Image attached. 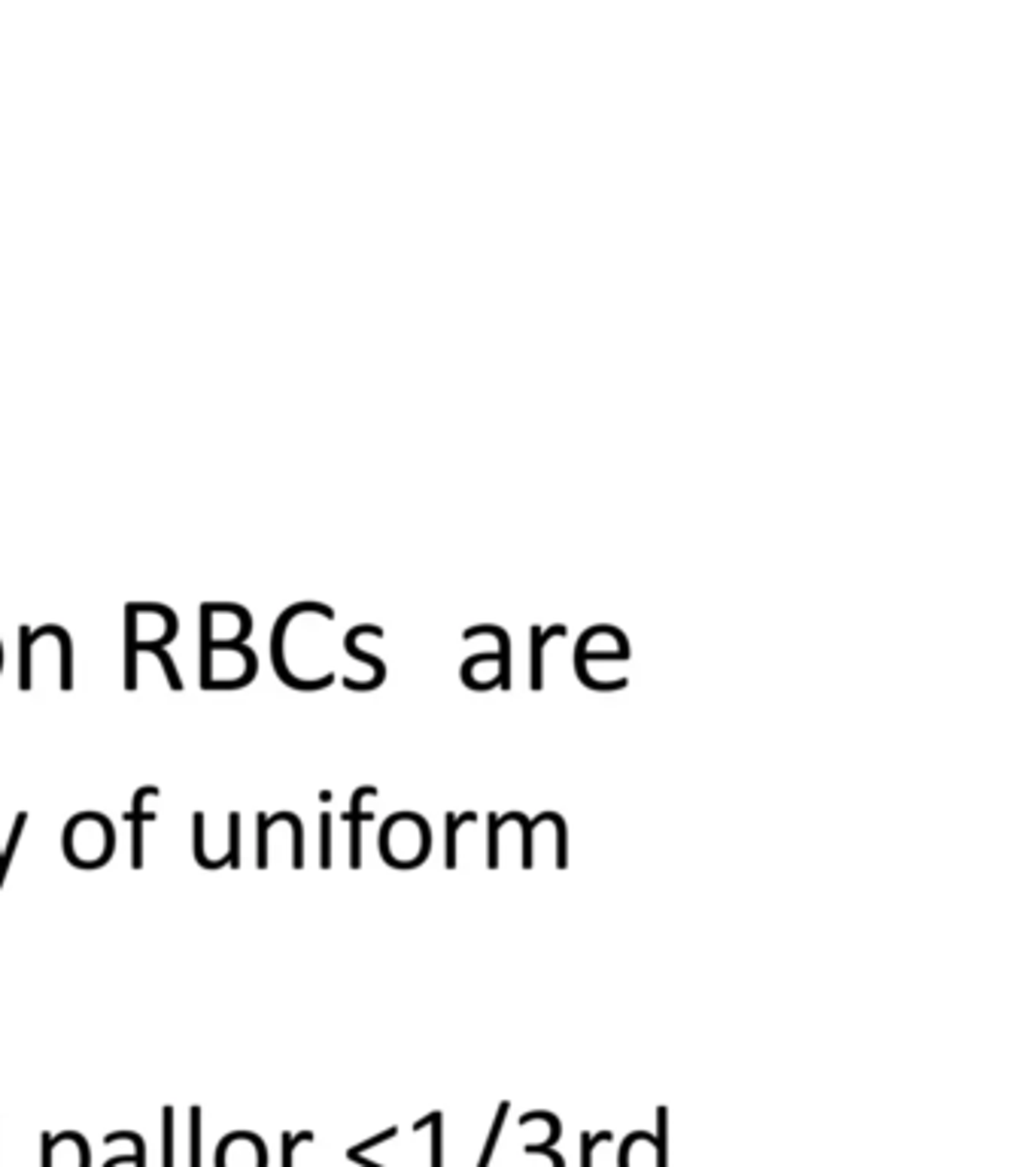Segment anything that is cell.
Returning a JSON list of instances; mask_svg holds the SVG:
<instances>
[{
    "instance_id": "6da1fadb",
    "label": "cell",
    "mask_w": 1036,
    "mask_h": 1167,
    "mask_svg": "<svg viewBox=\"0 0 1036 1167\" xmlns=\"http://www.w3.org/2000/svg\"><path fill=\"white\" fill-rule=\"evenodd\" d=\"M113 824L98 812H82L64 827V858L80 869H98L113 858Z\"/></svg>"
},
{
    "instance_id": "7a4b0ae2",
    "label": "cell",
    "mask_w": 1036,
    "mask_h": 1167,
    "mask_svg": "<svg viewBox=\"0 0 1036 1167\" xmlns=\"http://www.w3.org/2000/svg\"><path fill=\"white\" fill-rule=\"evenodd\" d=\"M122 818L134 824V830H131V863L141 869L144 866V824L155 821V812H141V815L125 812Z\"/></svg>"
},
{
    "instance_id": "3957f363",
    "label": "cell",
    "mask_w": 1036,
    "mask_h": 1167,
    "mask_svg": "<svg viewBox=\"0 0 1036 1167\" xmlns=\"http://www.w3.org/2000/svg\"><path fill=\"white\" fill-rule=\"evenodd\" d=\"M52 635H55L58 642H61V651H71V638L64 635V630H61V627H55V630H52ZM61 688H64V691H71V688H74V657H71V654H64V657H61Z\"/></svg>"
},
{
    "instance_id": "277c9868",
    "label": "cell",
    "mask_w": 1036,
    "mask_h": 1167,
    "mask_svg": "<svg viewBox=\"0 0 1036 1167\" xmlns=\"http://www.w3.org/2000/svg\"><path fill=\"white\" fill-rule=\"evenodd\" d=\"M228 866H241V815H228Z\"/></svg>"
},
{
    "instance_id": "5b68a950",
    "label": "cell",
    "mask_w": 1036,
    "mask_h": 1167,
    "mask_svg": "<svg viewBox=\"0 0 1036 1167\" xmlns=\"http://www.w3.org/2000/svg\"><path fill=\"white\" fill-rule=\"evenodd\" d=\"M319 839H322L319 863H322V866H332V815H329V812L319 815Z\"/></svg>"
},
{
    "instance_id": "8992f818",
    "label": "cell",
    "mask_w": 1036,
    "mask_h": 1167,
    "mask_svg": "<svg viewBox=\"0 0 1036 1167\" xmlns=\"http://www.w3.org/2000/svg\"><path fill=\"white\" fill-rule=\"evenodd\" d=\"M25 824H28V812H18V815H16V824H13V833H10V839H7L4 873H10V863H13V855H16V845L21 842V830H25Z\"/></svg>"
},
{
    "instance_id": "52a82bcc",
    "label": "cell",
    "mask_w": 1036,
    "mask_h": 1167,
    "mask_svg": "<svg viewBox=\"0 0 1036 1167\" xmlns=\"http://www.w3.org/2000/svg\"><path fill=\"white\" fill-rule=\"evenodd\" d=\"M466 821H474V815L471 812H466V815H447V866H456V830H459V824H466Z\"/></svg>"
},
{
    "instance_id": "ba28073f",
    "label": "cell",
    "mask_w": 1036,
    "mask_h": 1167,
    "mask_svg": "<svg viewBox=\"0 0 1036 1167\" xmlns=\"http://www.w3.org/2000/svg\"><path fill=\"white\" fill-rule=\"evenodd\" d=\"M268 815L265 812H259V858H256V863L265 869L268 866Z\"/></svg>"
},
{
    "instance_id": "9c48e42d",
    "label": "cell",
    "mask_w": 1036,
    "mask_h": 1167,
    "mask_svg": "<svg viewBox=\"0 0 1036 1167\" xmlns=\"http://www.w3.org/2000/svg\"><path fill=\"white\" fill-rule=\"evenodd\" d=\"M0 869H4V852H0Z\"/></svg>"
}]
</instances>
